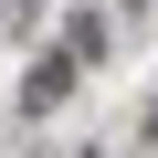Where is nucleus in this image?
<instances>
[{"mask_svg":"<svg viewBox=\"0 0 158 158\" xmlns=\"http://www.w3.org/2000/svg\"><path fill=\"white\" fill-rule=\"evenodd\" d=\"M63 74H74V42H63V53H53V63H42V74H32V95H21V106H32V116H42V106H63Z\"/></svg>","mask_w":158,"mask_h":158,"instance_id":"1","label":"nucleus"}]
</instances>
